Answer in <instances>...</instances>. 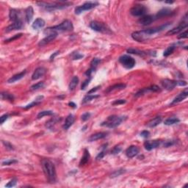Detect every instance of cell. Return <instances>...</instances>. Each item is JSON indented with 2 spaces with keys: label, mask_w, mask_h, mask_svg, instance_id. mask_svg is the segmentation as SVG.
<instances>
[{
  "label": "cell",
  "mask_w": 188,
  "mask_h": 188,
  "mask_svg": "<svg viewBox=\"0 0 188 188\" xmlns=\"http://www.w3.org/2000/svg\"><path fill=\"white\" fill-rule=\"evenodd\" d=\"M1 96H2V99L8 100L10 101H13L14 100V96L11 93H9L7 92H2Z\"/></svg>",
  "instance_id": "36"
},
{
  "label": "cell",
  "mask_w": 188,
  "mask_h": 188,
  "mask_svg": "<svg viewBox=\"0 0 188 188\" xmlns=\"http://www.w3.org/2000/svg\"><path fill=\"white\" fill-rule=\"evenodd\" d=\"M98 5H99V3H98L97 2H85V3L83 4L82 5L79 6V7L75 8V14L79 15V14H81L82 13H83L84 11H90L91 9L96 7Z\"/></svg>",
  "instance_id": "8"
},
{
  "label": "cell",
  "mask_w": 188,
  "mask_h": 188,
  "mask_svg": "<svg viewBox=\"0 0 188 188\" xmlns=\"http://www.w3.org/2000/svg\"><path fill=\"white\" fill-rule=\"evenodd\" d=\"M173 2H165V3H167V4H172Z\"/></svg>",
  "instance_id": "60"
},
{
  "label": "cell",
  "mask_w": 188,
  "mask_h": 188,
  "mask_svg": "<svg viewBox=\"0 0 188 188\" xmlns=\"http://www.w3.org/2000/svg\"><path fill=\"white\" fill-rule=\"evenodd\" d=\"M125 84L120 83V84H116V85H114L111 86V87H108L107 90L106 91V93H110L111 91H117V90H123L126 87Z\"/></svg>",
  "instance_id": "29"
},
{
  "label": "cell",
  "mask_w": 188,
  "mask_h": 188,
  "mask_svg": "<svg viewBox=\"0 0 188 188\" xmlns=\"http://www.w3.org/2000/svg\"><path fill=\"white\" fill-rule=\"evenodd\" d=\"M160 140H147L144 143V147L147 151H152L160 146Z\"/></svg>",
  "instance_id": "12"
},
{
  "label": "cell",
  "mask_w": 188,
  "mask_h": 188,
  "mask_svg": "<svg viewBox=\"0 0 188 188\" xmlns=\"http://www.w3.org/2000/svg\"><path fill=\"white\" fill-rule=\"evenodd\" d=\"M43 99H44V96H38V97L36 99H35V101H32V102L30 103V104H29V105H27L26 106H25L24 109L25 110H28V109H30V108L33 107L34 106H36V105H39V104L41 102V101Z\"/></svg>",
  "instance_id": "31"
},
{
  "label": "cell",
  "mask_w": 188,
  "mask_h": 188,
  "mask_svg": "<svg viewBox=\"0 0 188 188\" xmlns=\"http://www.w3.org/2000/svg\"><path fill=\"white\" fill-rule=\"evenodd\" d=\"M121 150L122 148L120 146H116L114 147L113 149L111 151V154H118L121 152Z\"/></svg>",
  "instance_id": "44"
},
{
  "label": "cell",
  "mask_w": 188,
  "mask_h": 188,
  "mask_svg": "<svg viewBox=\"0 0 188 188\" xmlns=\"http://www.w3.org/2000/svg\"><path fill=\"white\" fill-rule=\"evenodd\" d=\"M89 160H90V153H89V152L87 149H85L83 156H82L80 162H79V166L82 167V166H84L85 165H86V164L88 162Z\"/></svg>",
  "instance_id": "28"
},
{
  "label": "cell",
  "mask_w": 188,
  "mask_h": 188,
  "mask_svg": "<svg viewBox=\"0 0 188 188\" xmlns=\"http://www.w3.org/2000/svg\"><path fill=\"white\" fill-rule=\"evenodd\" d=\"M16 162H17V160H8L4 161L2 162V165H11L16 163Z\"/></svg>",
  "instance_id": "45"
},
{
  "label": "cell",
  "mask_w": 188,
  "mask_h": 188,
  "mask_svg": "<svg viewBox=\"0 0 188 188\" xmlns=\"http://www.w3.org/2000/svg\"><path fill=\"white\" fill-rule=\"evenodd\" d=\"M23 26H24V25H23V22L21 21V20H19V21H16V22H13L12 24H11L10 26H7V27L5 29V31L7 32H9L13 31V30H21Z\"/></svg>",
  "instance_id": "17"
},
{
  "label": "cell",
  "mask_w": 188,
  "mask_h": 188,
  "mask_svg": "<svg viewBox=\"0 0 188 188\" xmlns=\"http://www.w3.org/2000/svg\"><path fill=\"white\" fill-rule=\"evenodd\" d=\"M73 123H74V116H73V115H71V114H70V115H68V116H67L66 119L65 120V123L63 126V129H65V130L68 129L73 125Z\"/></svg>",
  "instance_id": "20"
},
{
  "label": "cell",
  "mask_w": 188,
  "mask_h": 188,
  "mask_svg": "<svg viewBox=\"0 0 188 188\" xmlns=\"http://www.w3.org/2000/svg\"><path fill=\"white\" fill-rule=\"evenodd\" d=\"M125 172L124 170L121 169V170H118V171H115V172H113L112 173L111 177H117V176H119L120 175H121L122 173H124Z\"/></svg>",
  "instance_id": "46"
},
{
  "label": "cell",
  "mask_w": 188,
  "mask_h": 188,
  "mask_svg": "<svg viewBox=\"0 0 188 188\" xmlns=\"http://www.w3.org/2000/svg\"><path fill=\"white\" fill-rule=\"evenodd\" d=\"M172 13L173 12L171 9L165 7V8L162 9V10H160V11H159V12L157 13L156 17L158 19V18H162V17H165V16H170V15H171Z\"/></svg>",
  "instance_id": "27"
},
{
  "label": "cell",
  "mask_w": 188,
  "mask_h": 188,
  "mask_svg": "<svg viewBox=\"0 0 188 188\" xmlns=\"http://www.w3.org/2000/svg\"><path fill=\"white\" fill-rule=\"evenodd\" d=\"M58 120H59V119L56 118L51 119V120H49V121L46 122V126L48 129H50V130H53V129H54V126H55L56 123H57Z\"/></svg>",
  "instance_id": "32"
},
{
  "label": "cell",
  "mask_w": 188,
  "mask_h": 188,
  "mask_svg": "<svg viewBox=\"0 0 188 188\" xmlns=\"http://www.w3.org/2000/svg\"><path fill=\"white\" fill-rule=\"evenodd\" d=\"M79 79L78 77H77V76H74V77L72 78L71 81L70 82L69 85H68L69 91H73V90H74L75 87H77V85L79 84Z\"/></svg>",
  "instance_id": "30"
},
{
  "label": "cell",
  "mask_w": 188,
  "mask_h": 188,
  "mask_svg": "<svg viewBox=\"0 0 188 188\" xmlns=\"http://www.w3.org/2000/svg\"><path fill=\"white\" fill-rule=\"evenodd\" d=\"M100 62H101V60L99 59V58H93L91 63V69L94 70V71H96V68H97V66H98V65L99 64Z\"/></svg>",
  "instance_id": "38"
},
{
  "label": "cell",
  "mask_w": 188,
  "mask_h": 188,
  "mask_svg": "<svg viewBox=\"0 0 188 188\" xmlns=\"http://www.w3.org/2000/svg\"><path fill=\"white\" fill-rule=\"evenodd\" d=\"M99 87H100V86H97V87H93V88L91 89V91H90L88 93H87V94H91V93H93L96 92V91H98V90H99Z\"/></svg>",
  "instance_id": "56"
},
{
  "label": "cell",
  "mask_w": 188,
  "mask_h": 188,
  "mask_svg": "<svg viewBox=\"0 0 188 188\" xmlns=\"http://www.w3.org/2000/svg\"><path fill=\"white\" fill-rule=\"evenodd\" d=\"M26 71H24L21 72V73H17V74L14 75V76H13L12 77H11V78L9 79L8 80H7V82L8 83H14V82H17V81L20 80V79H21L23 78V77H24L25 74H26Z\"/></svg>",
  "instance_id": "22"
},
{
  "label": "cell",
  "mask_w": 188,
  "mask_h": 188,
  "mask_svg": "<svg viewBox=\"0 0 188 188\" xmlns=\"http://www.w3.org/2000/svg\"><path fill=\"white\" fill-rule=\"evenodd\" d=\"M119 62L122 64V66L124 68H127V69H131L135 66V60L133 58L130 57L129 55L124 54L122 55L121 57L119 58Z\"/></svg>",
  "instance_id": "6"
},
{
  "label": "cell",
  "mask_w": 188,
  "mask_h": 188,
  "mask_svg": "<svg viewBox=\"0 0 188 188\" xmlns=\"http://www.w3.org/2000/svg\"><path fill=\"white\" fill-rule=\"evenodd\" d=\"M161 122H162V118H161L160 116L156 117V118H154L150 120L149 122H148L147 126L150 128L156 127L157 126H158L159 124H160Z\"/></svg>",
  "instance_id": "26"
},
{
  "label": "cell",
  "mask_w": 188,
  "mask_h": 188,
  "mask_svg": "<svg viewBox=\"0 0 188 188\" xmlns=\"http://www.w3.org/2000/svg\"><path fill=\"white\" fill-rule=\"evenodd\" d=\"M90 27H91L93 30H94V31L99 32L110 33V29L107 28V26H105L104 24L99 22V21H91V22L90 23Z\"/></svg>",
  "instance_id": "7"
},
{
  "label": "cell",
  "mask_w": 188,
  "mask_h": 188,
  "mask_svg": "<svg viewBox=\"0 0 188 188\" xmlns=\"http://www.w3.org/2000/svg\"><path fill=\"white\" fill-rule=\"evenodd\" d=\"M41 165L44 174L47 178L48 181L50 183L55 182L57 175H56V170L54 164L49 160L44 159L41 161Z\"/></svg>",
  "instance_id": "2"
},
{
  "label": "cell",
  "mask_w": 188,
  "mask_h": 188,
  "mask_svg": "<svg viewBox=\"0 0 188 188\" xmlns=\"http://www.w3.org/2000/svg\"><path fill=\"white\" fill-rule=\"evenodd\" d=\"M126 100L124 99H118L115 100V101L113 102V105H123V104H125Z\"/></svg>",
  "instance_id": "50"
},
{
  "label": "cell",
  "mask_w": 188,
  "mask_h": 188,
  "mask_svg": "<svg viewBox=\"0 0 188 188\" xmlns=\"http://www.w3.org/2000/svg\"><path fill=\"white\" fill-rule=\"evenodd\" d=\"M68 105H69L70 107H73V108H77V105H75V104L73 102H69Z\"/></svg>",
  "instance_id": "59"
},
{
  "label": "cell",
  "mask_w": 188,
  "mask_h": 188,
  "mask_svg": "<svg viewBox=\"0 0 188 188\" xmlns=\"http://www.w3.org/2000/svg\"><path fill=\"white\" fill-rule=\"evenodd\" d=\"M53 115V112L51 111V110H45V111H41L40 112L38 115H37V118L38 119L41 118L44 116H48V115Z\"/></svg>",
  "instance_id": "37"
},
{
  "label": "cell",
  "mask_w": 188,
  "mask_h": 188,
  "mask_svg": "<svg viewBox=\"0 0 188 188\" xmlns=\"http://www.w3.org/2000/svg\"><path fill=\"white\" fill-rule=\"evenodd\" d=\"M2 143L4 144V146H5V148L8 150H13L14 148L13 146V145L11 144V143H9V142H7V141H2Z\"/></svg>",
  "instance_id": "47"
},
{
  "label": "cell",
  "mask_w": 188,
  "mask_h": 188,
  "mask_svg": "<svg viewBox=\"0 0 188 188\" xmlns=\"http://www.w3.org/2000/svg\"><path fill=\"white\" fill-rule=\"evenodd\" d=\"M90 117H91V114L89 113H84L82 115V120L83 121H86V120H87L90 118Z\"/></svg>",
  "instance_id": "52"
},
{
  "label": "cell",
  "mask_w": 188,
  "mask_h": 188,
  "mask_svg": "<svg viewBox=\"0 0 188 188\" xmlns=\"http://www.w3.org/2000/svg\"><path fill=\"white\" fill-rule=\"evenodd\" d=\"M170 25H171V24H170V23H167V24H165L162 25V26H159V27L147 29V30H141V31L134 32L132 34V38L134 40H135L136 41L143 42L145 41V40H148V39H149L152 35H154V34L157 33L159 32L162 31V30H165V28L168 27Z\"/></svg>",
  "instance_id": "1"
},
{
  "label": "cell",
  "mask_w": 188,
  "mask_h": 188,
  "mask_svg": "<svg viewBox=\"0 0 188 188\" xmlns=\"http://www.w3.org/2000/svg\"><path fill=\"white\" fill-rule=\"evenodd\" d=\"M21 35H22V34H21V33L18 34V35H14V36L13 37V38H9V39H7V40H5V42H7H7L13 41L14 40H16V39L19 38L21 36Z\"/></svg>",
  "instance_id": "49"
},
{
  "label": "cell",
  "mask_w": 188,
  "mask_h": 188,
  "mask_svg": "<svg viewBox=\"0 0 188 188\" xmlns=\"http://www.w3.org/2000/svg\"><path fill=\"white\" fill-rule=\"evenodd\" d=\"M149 135H150V132L147 130L143 131V132L140 133V136L142 137V138H148V137H149Z\"/></svg>",
  "instance_id": "51"
},
{
  "label": "cell",
  "mask_w": 188,
  "mask_h": 188,
  "mask_svg": "<svg viewBox=\"0 0 188 188\" xmlns=\"http://www.w3.org/2000/svg\"><path fill=\"white\" fill-rule=\"evenodd\" d=\"M174 143H175V142L173 140H167L163 143V146L165 147V148H167V147L172 146L174 144Z\"/></svg>",
  "instance_id": "48"
},
{
  "label": "cell",
  "mask_w": 188,
  "mask_h": 188,
  "mask_svg": "<svg viewBox=\"0 0 188 188\" xmlns=\"http://www.w3.org/2000/svg\"><path fill=\"white\" fill-rule=\"evenodd\" d=\"M175 49H176V47L173 46L167 47V49L165 50V52H164L163 56L164 57H167V56L171 55V54L174 52Z\"/></svg>",
  "instance_id": "39"
},
{
  "label": "cell",
  "mask_w": 188,
  "mask_h": 188,
  "mask_svg": "<svg viewBox=\"0 0 188 188\" xmlns=\"http://www.w3.org/2000/svg\"><path fill=\"white\" fill-rule=\"evenodd\" d=\"M7 118H8V115L7 114H5V115H2L1 118H0V123H1V124H3L4 122L7 120Z\"/></svg>",
  "instance_id": "53"
},
{
  "label": "cell",
  "mask_w": 188,
  "mask_h": 188,
  "mask_svg": "<svg viewBox=\"0 0 188 188\" xmlns=\"http://www.w3.org/2000/svg\"><path fill=\"white\" fill-rule=\"evenodd\" d=\"M73 26L72 22L69 20H65L63 22L60 23L59 25L52 26V27L47 28L45 30L44 33H52V32H68L73 30Z\"/></svg>",
  "instance_id": "3"
},
{
  "label": "cell",
  "mask_w": 188,
  "mask_h": 188,
  "mask_svg": "<svg viewBox=\"0 0 188 188\" xmlns=\"http://www.w3.org/2000/svg\"><path fill=\"white\" fill-rule=\"evenodd\" d=\"M71 57L73 60H79V59H82V58L84 57V55L79 52H73L71 54Z\"/></svg>",
  "instance_id": "42"
},
{
  "label": "cell",
  "mask_w": 188,
  "mask_h": 188,
  "mask_svg": "<svg viewBox=\"0 0 188 188\" xmlns=\"http://www.w3.org/2000/svg\"><path fill=\"white\" fill-rule=\"evenodd\" d=\"M44 82H38V83L35 84V85H33L32 86H31L30 90H31V91H37V90H39V89L44 87Z\"/></svg>",
  "instance_id": "40"
},
{
  "label": "cell",
  "mask_w": 188,
  "mask_h": 188,
  "mask_svg": "<svg viewBox=\"0 0 188 188\" xmlns=\"http://www.w3.org/2000/svg\"><path fill=\"white\" fill-rule=\"evenodd\" d=\"M57 36H58V33H57V32H52V33L49 34V35H47L46 38H44L43 40H40V41L39 42L38 45L40 46H44L46 45L47 44L50 43L51 41L54 40V39L57 38Z\"/></svg>",
  "instance_id": "14"
},
{
  "label": "cell",
  "mask_w": 188,
  "mask_h": 188,
  "mask_svg": "<svg viewBox=\"0 0 188 188\" xmlns=\"http://www.w3.org/2000/svg\"><path fill=\"white\" fill-rule=\"evenodd\" d=\"M178 85L185 86L187 85V82L185 81H178Z\"/></svg>",
  "instance_id": "58"
},
{
  "label": "cell",
  "mask_w": 188,
  "mask_h": 188,
  "mask_svg": "<svg viewBox=\"0 0 188 188\" xmlns=\"http://www.w3.org/2000/svg\"><path fill=\"white\" fill-rule=\"evenodd\" d=\"M9 18H10V20L12 21L13 22H16V21L21 20L19 19V12L15 9H11L10 10Z\"/></svg>",
  "instance_id": "25"
},
{
  "label": "cell",
  "mask_w": 188,
  "mask_h": 188,
  "mask_svg": "<svg viewBox=\"0 0 188 188\" xmlns=\"http://www.w3.org/2000/svg\"><path fill=\"white\" fill-rule=\"evenodd\" d=\"M59 53H60L59 51H57L56 52H54V54H52V55H51V57H50V61H52L54 59V58H55L56 56L58 55V54H59Z\"/></svg>",
  "instance_id": "57"
},
{
  "label": "cell",
  "mask_w": 188,
  "mask_h": 188,
  "mask_svg": "<svg viewBox=\"0 0 188 188\" xmlns=\"http://www.w3.org/2000/svg\"><path fill=\"white\" fill-rule=\"evenodd\" d=\"M187 38V30H185V32H183L182 33H181L178 36V38L179 39Z\"/></svg>",
  "instance_id": "54"
},
{
  "label": "cell",
  "mask_w": 188,
  "mask_h": 188,
  "mask_svg": "<svg viewBox=\"0 0 188 188\" xmlns=\"http://www.w3.org/2000/svg\"><path fill=\"white\" fill-rule=\"evenodd\" d=\"M188 96V90L187 89H185V91H182L181 93H180L179 95H178L176 97H175V99L173 100V101L171 102V105H174V104H176V103H179L180 101H183L184 99H185Z\"/></svg>",
  "instance_id": "19"
},
{
  "label": "cell",
  "mask_w": 188,
  "mask_h": 188,
  "mask_svg": "<svg viewBox=\"0 0 188 188\" xmlns=\"http://www.w3.org/2000/svg\"><path fill=\"white\" fill-rule=\"evenodd\" d=\"M124 117H120L118 115H111V116L108 117L107 119L105 122H103L101 125L103 126L113 129V128L118 126L121 124V122L124 120Z\"/></svg>",
  "instance_id": "5"
},
{
  "label": "cell",
  "mask_w": 188,
  "mask_h": 188,
  "mask_svg": "<svg viewBox=\"0 0 188 188\" xmlns=\"http://www.w3.org/2000/svg\"><path fill=\"white\" fill-rule=\"evenodd\" d=\"M127 52L129 53V54H137V55H139V56H144L147 54L146 52H143V51H140L138 50V49H128Z\"/></svg>",
  "instance_id": "35"
},
{
  "label": "cell",
  "mask_w": 188,
  "mask_h": 188,
  "mask_svg": "<svg viewBox=\"0 0 188 188\" xmlns=\"http://www.w3.org/2000/svg\"><path fill=\"white\" fill-rule=\"evenodd\" d=\"M107 135V132H98L96 134H93L89 138L88 140L90 142H93V141L103 139Z\"/></svg>",
  "instance_id": "24"
},
{
  "label": "cell",
  "mask_w": 188,
  "mask_h": 188,
  "mask_svg": "<svg viewBox=\"0 0 188 188\" xmlns=\"http://www.w3.org/2000/svg\"><path fill=\"white\" fill-rule=\"evenodd\" d=\"M160 91L161 90L160 87H158L157 85H152L151 87H146V88H143L140 90V91H139L134 95V96L135 97H139V96H143V95H144V94H146L148 92H159V91Z\"/></svg>",
  "instance_id": "11"
},
{
  "label": "cell",
  "mask_w": 188,
  "mask_h": 188,
  "mask_svg": "<svg viewBox=\"0 0 188 188\" xmlns=\"http://www.w3.org/2000/svg\"><path fill=\"white\" fill-rule=\"evenodd\" d=\"M16 183H17V179H13L12 180L9 181L7 185H5L6 187H15L16 185Z\"/></svg>",
  "instance_id": "43"
},
{
  "label": "cell",
  "mask_w": 188,
  "mask_h": 188,
  "mask_svg": "<svg viewBox=\"0 0 188 188\" xmlns=\"http://www.w3.org/2000/svg\"><path fill=\"white\" fill-rule=\"evenodd\" d=\"M46 70L44 67H39V68H36L34 73L32 75V80H37V79L41 78L46 73Z\"/></svg>",
  "instance_id": "15"
},
{
  "label": "cell",
  "mask_w": 188,
  "mask_h": 188,
  "mask_svg": "<svg viewBox=\"0 0 188 188\" xmlns=\"http://www.w3.org/2000/svg\"><path fill=\"white\" fill-rule=\"evenodd\" d=\"M91 79H92V77H88V78H87V79H85V80L84 81V82H82V86H81V90H85V89L87 87V86L88 85L90 82H91Z\"/></svg>",
  "instance_id": "41"
},
{
  "label": "cell",
  "mask_w": 188,
  "mask_h": 188,
  "mask_svg": "<svg viewBox=\"0 0 188 188\" xmlns=\"http://www.w3.org/2000/svg\"><path fill=\"white\" fill-rule=\"evenodd\" d=\"M180 121V120L177 118H169L166 119L164 122V124L165 125L167 126H171V125H173V124H178L179 122Z\"/></svg>",
  "instance_id": "33"
},
{
  "label": "cell",
  "mask_w": 188,
  "mask_h": 188,
  "mask_svg": "<svg viewBox=\"0 0 188 188\" xmlns=\"http://www.w3.org/2000/svg\"><path fill=\"white\" fill-rule=\"evenodd\" d=\"M154 21V18L152 16H143L138 20V23L143 26H147L151 24Z\"/></svg>",
  "instance_id": "18"
},
{
  "label": "cell",
  "mask_w": 188,
  "mask_h": 188,
  "mask_svg": "<svg viewBox=\"0 0 188 188\" xmlns=\"http://www.w3.org/2000/svg\"><path fill=\"white\" fill-rule=\"evenodd\" d=\"M105 151H103V152H100V153L98 154L97 157H96V160H101L103 157H105Z\"/></svg>",
  "instance_id": "55"
},
{
  "label": "cell",
  "mask_w": 188,
  "mask_h": 188,
  "mask_svg": "<svg viewBox=\"0 0 188 188\" xmlns=\"http://www.w3.org/2000/svg\"><path fill=\"white\" fill-rule=\"evenodd\" d=\"M99 97V95H91V94H87V96H85L84 97L83 100H82V104H85V103L89 102V101H91V100L97 99V98Z\"/></svg>",
  "instance_id": "34"
},
{
  "label": "cell",
  "mask_w": 188,
  "mask_h": 188,
  "mask_svg": "<svg viewBox=\"0 0 188 188\" xmlns=\"http://www.w3.org/2000/svg\"><path fill=\"white\" fill-rule=\"evenodd\" d=\"M33 8H32V6H29V7L26 9V11H25V17H26V22H27L28 24H30V23L31 22L32 19V17H33Z\"/></svg>",
  "instance_id": "23"
},
{
  "label": "cell",
  "mask_w": 188,
  "mask_h": 188,
  "mask_svg": "<svg viewBox=\"0 0 188 188\" xmlns=\"http://www.w3.org/2000/svg\"><path fill=\"white\" fill-rule=\"evenodd\" d=\"M45 24V21L43 19H41V18H38V19H35V21H34L32 25V27L33 28L34 30H39V29H41V28L44 27Z\"/></svg>",
  "instance_id": "21"
},
{
  "label": "cell",
  "mask_w": 188,
  "mask_h": 188,
  "mask_svg": "<svg viewBox=\"0 0 188 188\" xmlns=\"http://www.w3.org/2000/svg\"><path fill=\"white\" fill-rule=\"evenodd\" d=\"M139 153V148L135 146H131L126 150V155L128 158H133Z\"/></svg>",
  "instance_id": "16"
},
{
  "label": "cell",
  "mask_w": 188,
  "mask_h": 188,
  "mask_svg": "<svg viewBox=\"0 0 188 188\" xmlns=\"http://www.w3.org/2000/svg\"><path fill=\"white\" fill-rule=\"evenodd\" d=\"M37 4H38L40 7H44V8H45L46 10L48 11H55V10H61V9L66 8L70 5H71V3L64 2V1H60V2H53V3L40 2H37Z\"/></svg>",
  "instance_id": "4"
},
{
  "label": "cell",
  "mask_w": 188,
  "mask_h": 188,
  "mask_svg": "<svg viewBox=\"0 0 188 188\" xmlns=\"http://www.w3.org/2000/svg\"><path fill=\"white\" fill-rule=\"evenodd\" d=\"M146 11L147 9L145 7V5L138 4V5H135L131 8L130 13L134 16H143L146 13Z\"/></svg>",
  "instance_id": "9"
},
{
  "label": "cell",
  "mask_w": 188,
  "mask_h": 188,
  "mask_svg": "<svg viewBox=\"0 0 188 188\" xmlns=\"http://www.w3.org/2000/svg\"><path fill=\"white\" fill-rule=\"evenodd\" d=\"M161 84H162V87L164 88L167 90V91H171L176 85H178V81L172 80V79H162L161 81Z\"/></svg>",
  "instance_id": "10"
},
{
  "label": "cell",
  "mask_w": 188,
  "mask_h": 188,
  "mask_svg": "<svg viewBox=\"0 0 188 188\" xmlns=\"http://www.w3.org/2000/svg\"><path fill=\"white\" fill-rule=\"evenodd\" d=\"M187 26V23L186 21H185V22L181 23V24H180L178 26H176V27L173 28V29H171V30H168L167 33H166V35H176V34L180 32H181L183 29L186 28Z\"/></svg>",
  "instance_id": "13"
}]
</instances>
